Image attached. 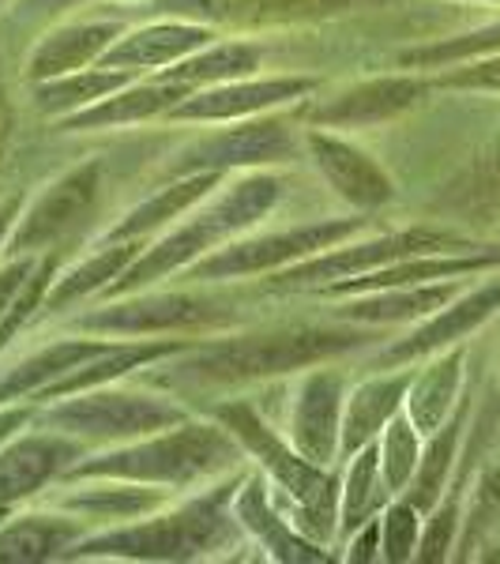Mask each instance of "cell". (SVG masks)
Masks as SVG:
<instances>
[{
	"label": "cell",
	"instance_id": "cell-26",
	"mask_svg": "<svg viewBox=\"0 0 500 564\" xmlns=\"http://www.w3.org/2000/svg\"><path fill=\"white\" fill-rule=\"evenodd\" d=\"M148 249V241H95V252H84L76 263H68L65 271H57L50 294L39 308L45 321H57L68 308L102 297L113 279H121L129 271V263Z\"/></svg>",
	"mask_w": 500,
	"mask_h": 564
},
{
	"label": "cell",
	"instance_id": "cell-17",
	"mask_svg": "<svg viewBox=\"0 0 500 564\" xmlns=\"http://www.w3.org/2000/svg\"><path fill=\"white\" fill-rule=\"evenodd\" d=\"M388 0H151L154 15H181V20L211 23L215 31L222 26H241V31H263V26L283 23H313V20H335L354 8H380Z\"/></svg>",
	"mask_w": 500,
	"mask_h": 564
},
{
	"label": "cell",
	"instance_id": "cell-41",
	"mask_svg": "<svg viewBox=\"0 0 500 564\" xmlns=\"http://www.w3.org/2000/svg\"><path fill=\"white\" fill-rule=\"evenodd\" d=\"M39 417V403H4L0 406V444H8L15 433L31 430V422Z\"/></svg>",
	"mask_w": 500,
	"mask_h": 564
},
{
	"label": "cell",
	"instance_id": "cell-15",
	"mask_svg": "<svg viewBox=\"0 0 500 564\" xmlns=\"http://www.w3.org/2000/svg\"><path fill=\"white\" fill-rule=\"evenodd\" d=\"M320 90V76H241L199 87L166 117L170 124H233L275 109L302 106Z\"/></svg>",
	"mask_w": 500,
	"mask_h": 564
},
{
	"label": "cell",
	"instance_id": "cell-12",
	"mask_svg": "<svg viewBox=\"0 0 500 564\" xmlns=\"http://www.w3.org/2000/svg\"><path fill=\"white\" fill-rule=\"evenodd\" d=\"M433 79L430 72H384V76H366L327 90L320 98H305L297 106L302 124H320L335 132H369L406 117L430 98Z\"/></svg>",
	"mask_w": 500,
	"mask_h": 564
},
{
	"label": "cell",
	"instance_id": "cell-35",
	"mask_svg": "<svg viewBox=\"0 0 500 564\" xmlns=\"http://www.w3.org/2000/svg\"><path fill=\"white\" fill-rule=\"evenodd\" d=\"M500 207V135L489 143L486 151L475 154L463 177L456 181V188H444L441 212L452 215H470L478 223V215Z\"/></svg>",
	"mask_w": 500,
	"mask_h": 564
},
{
	"label": "cell",
	"instance_id": "cell-28",
	"mask_svg": "<svg viewBox=\"0 0 500 564\" xmlns=\"http://www.w3.org/2000/svg\"><path fill=\"white\" fill-rule=\"evenodd\" d=\"M463 384H467V343L417 361L411 388H406V403H403V411L417 425V433L433 436L452 414H456V406L463 399Z\"/></svg>",
	"mask_w": 500,
	"mask_h": 564
},
{
	"label": "cell",
	"instance_id": "cell-31",
	"mask_svg": "<svg viewBox=\"0 0 500 564\" xmlns=\"http://www.w3.org/2000/svg\"><path fill=\"white\" fill-rule=\"evenodd\" d=\"M132 79H140L135 72H121V68H106V65H90L79 72H68V76L57 79H42V84H26L31 90V109L45 121H65L72 113H84L87 106L102 102L113 90L129 87Z\"/></svg>",
	"mask_w": 500,
	"mask_h": 564
},
{
	"label": "cell",
	"instance_id": "cell-34",
	"mask_svg": "<svg viewBox=\"0 0 500 564\" xmlns=\"http://www.w3.org/2000/svg\"><path fill=\"white\" fill-rule=\"evenodd\" d=\"M486 53H500V15L489 23L475 26V31H459V34H444V39L411 45L395 57L399 68H414V72H436L444 65H456V61L470 57H486Z\"/></svg>",
	"mask_w": 500,
	"mask_h": 564
},
{
	"label": "cell",
	"instance_id": "cell-18",
	"mask_svg": "<svg viewBox=\"0 0 500 564\" xmlns=\"http://www.w3.org/2000/svg\"><path fill=\"white\" fill-rule=\"evenodd\" d=\"M84 456V441L31 422V433L23 430L8 444H0V508H20L26 500H39L72 463Z\"/></svg>",
	"mask_w": 500,
	"mask_h": 564
},
{
	"label": "cell",
	"instance_id": "cell-39",
	"mask_svg": "<svg viewBox=\"0 0 500 564\" xmlns=\"http://www.w3.org/2000/svg\"><path fill=\"white\" fill-rule=\"evenodd\" d=\"M339 557L350 564H380V516H372V520H366L358 531H350L343 539Z\"/></svg>",
	"mask_w": 500,
	"mask_h": 564
},
{
	"label": "cell",
	"instance_id": "cell-1",
	"mask_svg": "<svg viewBox=\"0 0 500 564\" xmlns=\"http://www.w3.org/2000/svg\"><path fill=\"white\" fill-rule=\"evenodd\" d=\"M366 354L369 335L358 324H302V327H271V332H244L226 339H199L188 350L174 354V361H154V372H143L154 388L177 391H233L279 380L308 366L339 361L347 354Z\"/></svg>",
	"mask_w": 500,
	"mask_h": 564
},
{
	"label": "cell",
	"instance_id": "cell-46",
	"mask_svg": "<svg viewBox=\"0 0 500 564\" xmlns=\"http://www.w3.org/2000/svg\"><path fill=\"white\" fill-rule=\"evenodd\" d=\"M4 4H8V0H0V8H4Z\"/></svg>",
	"mask_w": 500,
	"mask_h": 564
},
{
	"label": "cell",
	"instance_id": "cell-13",
	"mask_svg": "<svg viewBox=\"0 0 500 564\" xmlns=\"http://www.w3.org/2000/svg\"><path fill=\"white\" fill-rule=\"evenodd\" d=\"M497 313H500V271H486L478 282H467L444 308H436L433 316L417 321L392 347H369L361 354V369L372 372V369L417 366V361L433 358V354L467 343V335L486 327Z\"/></svg>",
	"mask_w": 500,
	"mask_h": 564
},
{
	"label": "cell",
	"instance_id": "cell-37",
	"mask_svg": "<svg viewBox=\"0 0 500 564\" xmlns=\"http://www.w3.org/2000/svg\"><path fill=\"white\" fill-rule=\"evenodd\" d=\"M425 512L406 497H392L380 512V561L384 564H411L422 542Z\"/></svg>",
	"mask_w": 500,
	"mask_h": 564
},
{
	"label": "cell",
	"instance_id": "cell-24",
	"mask_svg": "<svg viewBox=\"0 0 500 564\" xmlns=\"http://www.w3.org/2000/svg\"><path fill=\"white\" fill-rule=\"evenodd\" d=\"M411 377H414V366L372 369L358 380V384H350L347 406H343L339 463H347L358 448H366V444L377 441L380 430L403 411Z\"/></svg>",
	"mask_w": 500,
	"mask_h": 564
},
{
	"label": "cell",
	"instance_id": "cell-33",
	"mask_svg": "<svg viewBox=\"0 0 500 564\" xmlns=\"http://www.w3.org/2000/svg\"><path fill=\"white\" fill-rule=\"evenodd\" d=\"M456 557L486 561L489 550H500V467H486L478 475V486L463 505V527L456 542Z\"/></svg>",
	"mask_w": 500,
	"mask_h": 564
},
{
	"label": "cell",
	"instance_id": "cell-36",
	"mask_svg": "<svg viewBox=\"0 0 500 564\" xmlns=\"http://www.w3.org/2000/svg\"><path fill=\"white\" fill-rule=\"evenodd\" d=\"M422 444H425V436L417 433V425L406 417V411H399L392 422L380 430L377 436L380 475H384V486L392 497L406 494V486L414 481L417 463H422Z\"/></svg>",
	"mask_w": 500,
	"mask_h": 564
},
{
	"label": "cell",
	"instance_id": "cell-8",
	"mask_svg": "<svg viewBox=\"0 0 500 564\" xmlns=\"http://www.w3.org/2000/svg\"><path fill=\"white\" fill-rule=\"evenodd\" d=\"M106 159H84L26 199L20 223L4 245V257H65L72 245L95 238L90 223L106 207Z\"/></svg>",
	"mask_w": 500,
	"mask_h": 564
},
{
	"label": "cell",
	"instance_id": "cell-44",
	"mask_svg": "<svg viewBox=\"0 0 500 564\" xmlns=\"http://www.w3.org/2000/svg\"><path fill=\"white\" fill-rule=\"evenodd\" d=\"M106 4H117V8H129V4H151V0H106Z\"/></svg>",
	"mask_w": 500,
	"mask_h": 564
},
{
	"label": "cell",
	"instance_id": "cell-19",
	"mask_svg": "<svg viewBox=\"0 0 500 564\" xmlns=\"http://www.w3.org/2000/svg\"><path fill=\"white\" fill-rule=\"evenodd\" d=\"M218 39H222V31H215L211 23L181 20V15H154L148 23L129 26V31L102 53L98 65L135 72V76H151V72L177 65L188 53L204 50V45H211Z\"/></svg>",
	"mask_w": 500,
	"mask_h": 564
},
{
	"label": "cell",
	"instance_id": "cell-23",
	"mask_svg": "<svg viewBox=\"0 0 500 564\" xmlns=\"http://www.w3.org/2000/svg\"><path fill=\"white\" fill-rule=\"evenodd\" d=\"M226 174L218 170H196V174L170 177L162 188H154L151 196H143L140 204H132L124 215H117L106 230H98L95 241H154L159 234H166L181 215H188L199 199H207L222 185Z\"/></svg>",
	"mask_w": 500,
	"mask_h": 564
},
{
	"label": "cell",
	"instance_id": "cell-45",
	"mask_svg": "<svg viewBox=\"0 0 500 564\" xmlns=\"http://www.w3.org/2000/svg\"><path fill=\"white\" fill-rule=\"evenodd\" d=\"M15 512V508H0V523H4L8 520V516H12Z\"/></svg>",
	"mask_w": 500,
	"mask_h": 564
},
{
	"label": "cell",
	"instance_id": "cell-5",
	"mask_svg": "<svg viewBox=\"0 0 500 564\" xmlns=\"http://www.w3.org/2000/svg\"><path fill=\"white\" fill-rule=\"evenodd\" d=\"M211 417L238 436L244 456L263 470L268 494L275 500L279 512H283L305 539L331 550V545L339 542L343 475H335V467H320V463L305 459L249 399H226V403L211 406Z\"/></svg>",
	"mask_w": 500,
	"mask_h": 564
},
{
	"label": "cell",
	"instance_id": "cell-9",
	"mask_svg": "<svg viewBox=\"0 0 500 564\" xmlns=\"http://www.w3.org/2000/svg\"><path fill=\"white\" fill-rule=\"evenodd\" d=\"M233 302L211 290H135L124 297H109L102 308H87L68 327L102 339H166V335H204L233 324Z\"/></svg>",
	"mask_w": 500,
	"mask_h": 564
},
{
	"label": "cell",
	"instance_id": "cell-43",
	"mask_svg": "<svg viewBox=\"0 0 500 564\" xmlns=\"http://www.w3.org/2000/svg\"><path fill=\"white\" fill-rule=\"evenodd\" d=\"M23 207H26V188H15V193H8L0 199V257H4V245L12 238L15 223H20Z\"/></svg>",
	"mask_w": 500,
	"mask_h": 564
},
{
	"label": "cell",
	"instance_id": "cell-21",
	"mask_svg": "<svg viewBox=\"0 0 500 564\" xmlns=\"http://www.w3.org/2000/svg\"><path fill=\"white\" fill-rule=\"evenodd\" d=\"M193 95V87L174 79L170 72H151V76L132 79L129 87L113 90L102 102L87 106L84 113H72L57 121V132H113V129H135V124L166 121L174 109Z\"/></svg>",
	"mask_w": 500,
	"mask_h": 564
},
{
	"label": "cell",
	"instance_id": "cell-11",
	"mask_svg": "<svg viewBox=\"0 0 500 564\" xmlns=\"http://www.w3.org/2000/svg\"><path fill=\"white\" fill-rule=\"evenodd\" d=\"M302 129L290 117H283V109L263 117H249V121H233L230 129H218L211 124L207 135H196L185 148H177L162 162V174L181 177V174H196V170H218V174H233V170H260V166H283L294 162L297 151H305Z\"/></svg>",
	"mask_w": 500,
	"mask_h": 564
},
{
	"label": "cell",
	"instance_id": "cell-6",
	"mask_svg": "<svg viewBox=\"0 0 500 564\" xmlns=\"http://www.w3.org/2000/svg\"><path fill=\"white\" fill-rule=\"evenodd\" d=\"M143 388H90L76 391V395L53 399V403H39V417L34 425L53 433H65L84 441L87 448H109V444L140 441V436L162 433L170 425L185 422L188 406L181 403L174 391H159L148 380H140Z\"/></svg>",
	"mask_w": 500,
	"mask_h": 564
},
{
	"label": "cell",
	"instance_id": "cell-7",
	"mask_svg": "<svg viewBox=\"0 0 500 564\" xmlns=\"http://www.w3.org/2000/svg\"><path fill=\"white\" fill-rule=\"evenodd\" d=\"M369 215L350 212L343 218H313V223L283 226V230H249L241 238L226 241L222 249L207 252L193 268L181 271V279L193 286H218V282H238L257 275H275L283 268H294L316 252L343 245L358 234H366Z\"/></svg>",
	"mask_w": 500,
	"mask_h": 564
},
{
	"label": "cell",
	"instance_id": "cell-32",
	"mask_svg": "<svg viewBox=\"0 0 500 564\" xmlns=\"http://www.w3.org/2000/svg\"><path fill=\"white\" fill-rule=\"evenodd\" d=\"M343 486H339V539H347L350 531H358L361 523L384 512V505L392 500L380 475V448L377 441L358 448L343 463Z\"/></svg>",
	"mask_w": 500,
	"mask_h": 564
},
{
	"label": "cell",
	"instance_id": "cell-2",
	"mask_svg": "<svg viewBox=\"0 0 500 564\" xmlns=\"http://www.w3.org/2000/svg\"><path fill=\"white\" fill-rule=\"evenodd\" d=\"M244 475L211 481L204 489L185 494V500H170L166 508L132 523L98 527L87 531L65 561H211L233 557L241 550V523L233 516V489Z\"/></svg>",
	"mask_w": 500,
	"mask_h": 564
},
{
	"label": "cell",
	"instance_id": "cell-29",
	"mask_svg": "<svg viewBox=\"0 0 500 564\" xmlns=\"http://www.w3.org/2000/svg\"><path fill=\"white\" fill-rule=\"evenodd\" d=\"M475 279H444V282H422V286H392V290H369L354 294L347 305L335 308V321L366 324V327H388V324H417L444 308Z\"/></svg>",
	"mask_w": 500,
	"mask_h": 564
},
{
	"label": "cell",
	"instance_id": "cell-42",
	"mask_svg": "<svg viewBox=\"0 0 500 564\" xmlns=\"http://www.w3.org/2000/svg\"><path fill=\"white\" fill-rule=\"evenodd\" d=\"M12 129H15V109H12V87H8V72H4V57H0V166H4L8 143H12Z\"/></svg>",
	"mask_w": 500,
	"mask_h": 564
},
{
	"label": "cell",
	"instance_id": "cell-20",
	"mask_svg": "<svg viewBox=\"0 0 500 564\" xmlns=\"http://www.w3.org/2000/svg\"><path fill=\"white\" fill-rule=\"evenodd\" d=\"M129 23L121 15H84V20L53 23L34 39L31 53L23 57V84H42L68 72L90 68L102 61V53L113 45Z\"/></svg>",
	"mask_w": 500,
	"mask_h": 564
},
{
	"label": "cell",
	"instance_id": "cell-38",
	"mask_svg": "<svg viewBox=\"0 0 500 564\" xmlns=\"http://www.w3.org/2000/svg\"><path fill=\"white\" fill-rule=\"evenodd\" d=\"M433 90H456V95H500V53L456 61L430 72Z\"/></svg>",
	"mask_w": 500,
	"mask_h": 564
},
{
	"label": "cell",
	"instance_id": "cell-40",
	"mask_svg": "<svg viewBox=\"0 0 500 564\" xmlns=\"http://www.w3.org/2000/svg\"><path fill=\"white\" fill-rule=\"evenodd\" d=\"M42 257H4L0 263V316L12 308V302L20 297L23 282L31 279V271L39 268Z\"/></svg>",
	"mask_w": 500,
	"mask_h": 564
},
{
	"label": "cell",
	"instance_id": "cell-25",
	"mask_svg": "<svg viewBox=\"0 0 500 564\" xmlns=\"http://www.w3.org/2000/svg\"><path fill=\"white\" fill-rule=\"evenodd\" d=\"M113 339H102V335H61V339H50L42 347H34L31 354H23L20 361H12L4 372H0V406L4 403H39L42 391H50L61 377H68L76 366H84L87 358L102 354Z\"/></svg>",
	"mask_w": 500,
	"mask_h": 564
},
{
	"label": "cell",
	"instance_id": "cell-30",
	"mask_svg": "<svg viewBox=\"0 0 500 564\" xmlns=\"http://www.w3.org/2000/svg\"><path fill=\"white\" fill-rule=\"evenodd\" d=\"M470 414H475V399L463 395L456 414H452L433 436H425L417 475H414L411 486H406V494H399V497L411 500V505L422 508L425 516H430V508L444 497L452 475H456L459 448H463V441H467V433H470Z\"/></svg>",
	"mask_w": 500,
	"mask_h": 564
},
{
	"label": "cell",
	"instance_id": "cell-4",
	"mask_svg": "<svg viewBox=\"0 0 500 564\" xmlns=\"http://www.w3.org/2000/svg\"><path fill=\"white\" fill-rule=\"evenodd\" d=\"M244 448L222 422L207 417H185L162 433L140 436V441L109 444V448L72 463L61 478H129L148 486L193 494L211 481L233 475L244 467Z\"/></svg>",
	"mask_w": 500,
	"mask_h": 564
},
{
	"label": "cell",
	"instance_id": "cell-14",
	"mask_svg": "<svg viewBox=\"0 0 500 564\" xmlns=\"http://www.w3.org/2000/svg\"><path fill=\"white\" fill-rule=\"evenodd\" d=\"M302 143H305V159L313 162L320 181L350 207V212L377 215V212H384L388 204H395V196H399L395 177L388 174V166L377 154L361 148L358 140H350L347 132L305 124Z\"/></svg>",
	"mask_w": 500,
	"mask_h": 564
},
{
	"label": "cell",
	"instance_id": "cell-10",
	"mask_svg": "<svg viewBox=\"0 0 500 564\" xmlns=\"http://www.w3.org/2000/svg\"><path fill=\"white\" fill-rule=\"evenodd\" d=\"M441 249H475V241H467L456 230H444V226H403V230H388V234H372V238H350L343 245H331V249L316 252L294 268H283L275 275L263 279L268 290H320L335 286V282H347L358 275H369V271L384 268V263H395L403 257H414V252H441Z\"/></svg>",
	"mask_w": 500,
	"mask_h": 564
},
{
	"label": "cell",
	"instance_id": "cell-27",
	"mask_svg": "<svg viewBox=\"0 0 500 564\" xmlns=\"http://www.w3.org/2000/svg\"><path fill=\"white\" fill-rule=\"evenodd\" d=\"M90 527L61 508H15L0 523V564H42V561H65V553L76 545Z\"/></svg>",
	"mask_w": 500,
	"mask_h": 564
},
{
	"label": "cell",
	"instance_id": "cell-16",
	"mask_svg": "<svg viewBox=\"0 0 500 564\" xmlns=\"http://www.w3.org/2000/svg\"><path fill=\"white\" fill-rule=\"evenodd\" d=\"M347 391H350L347 369L331 366V361L302 369L294 380V391H290L283 436L305 459L320 463V467H335L339 463V433H343Z\"/></svg>",
	"mask_w": 500,
	"mask_h": 564
},
{
	"label": "cell",
	"instance_id": "cell-22",
	"mask_svg": "<svg viewBox=\"0 0 500 564\" xmlns=\"http://www.w3.org/2000/svg\"><path fill=\"white\" fill-rule=\"evenodd\" d=\"M233 516H238L241 531L257 542V550H263V557L283 561V564H316V561H331L335 553L327 545L305 539L294 523L286 520L275 508V500L268 494V478L260 467H244V475L233 489Z\"/></svg>",
	"mask_w": 500,
	"mask_h": 564
},
{
	"label": "cell",
	"instance_id": "cell-3",
	"mask_svg": "<svg viewBox=\"0 0 500 564\" xmlns=\"http://www.w3.org/2000/svg\"><path fill=\"white\" fill-rule=\"evenodd\" d=\"M283 196H286V177L275 174L271 166L233 170V174L222 177V185L211 196L199 199L188 215H181L166 234L148 241V249L129 263V271L121 279H113V286L102 297L109 302V297L151 290L162 279L181 275L196 260H204L207 252L222 249L226 241L257 230L263 218L275 215Z\"/></svg>",
	"mask_w": 500,
	"mask_h": 564
}]
</instances>
